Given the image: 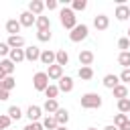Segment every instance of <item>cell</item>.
Wrapping results in <instances>:
<instances>
[{
  "mask_svg": "<svg viewBox=\"0 0 130 130\" xmlns=\"http://www.w3.org/2000/svg\"><path fill=\"white\" fill-rule=\"evenodd\" d=\"M37 39H39L41 43L51 41V30H37Z\"/></svg>",
  "mask_w": 130,
  "mask_h": 130,
  "instance_id": "cell-33",
  "label": "cell"
},
{
  "mask_svg": "<svg viewBox=\"0 0 130 130\" xmlns=\"http://www.w3.org/2000/svg\"><path fill=\"white\" fill-rule=\"evenodd\" d=\"M128 120H130V114H128Z\"/></svg>",
  "mask_w": 130,
  "mask_h": 130,
  "instance_id": "cell-48",
  "label": "cell"
},
{
  "mask_svg": "<svg viewBox=\"0 0 130 130\" xmlns=\"http://www.w3.org/2000/svg\"><path fill=\"white\" fill-rule=\"evenodd\" d=\"M112 93H114V98L124 100V98H128V87H126L124 83H120V85H116V87L112 89Z\"/></svg>",
  "mask_w": 130,
  "mask_h": 130,
  "instance_id": "cell-23",
  "label": "cell"
},
{
  "mask_svg": "<svg viewBox=\"0 0 130 130\" xmlns=\"http://www.w3.org/2000/svg\"><path fill=\"white\" fill-rule=\"evenodd\" d=\"M77 75H79V77H81L83 81H89V79L93 77V69H91V67H79Z\"/></svg>",
  "mask_w": 130,
  "mask_h": 130,
  "instance_id": "cell-28",
  "label": "cell"
},
{
  "mask_svg": "<svg viewBox=\"0 0 130 130\" xmlns=\"http://www.w3.org/2000/svg\"><path fill=\"white\" fill-rule=\"evenodd\" d=\"M118 130H130V120H128V122H126V124H122V126H120V128H118Z\"/></svg>",
  "mask_w": 130,
  "mask_h": 130,
  "instance_id": "cell-41",
  "label": "cell"
},
{
  "mask_svg": "<svg viewBox=\"0 0 130 130\" xmlns=\"http://www.w3.org/2000/svg\"><path fill=\"white\" fill-rule=\"evenodd\" d=\"M24 57H26V61H39L41 59V49L39 47H35V45H30V47H26L24 49Z\"/></svg>",
  "mask_w": 130,
  "mask_h": 130,
  "instance_id": "cell-8",
  "label": "cell"
},
{
  "mask_svg": "<svg viewBox=\"0 0 130 130\" xmlns=\"http://www.w3.org/2000/svg\"><path fill=\"white\" fill-rule=\"evenodd\" d=\"M118 63L124 67V69H130V51H122L118 55Z\"/></svg>",
  "mask_w": 130,
  "mask_h": 130,
  "instance_id": "cell-27",
  "label": "cell"
},
{
  "mask_svg": "<svg viewBox=\"0 0 130 130\" xmlns=\"http://www.w3.org/2000/svg\"><path fill=\"white\" fill-rule=\"evenodd\" d=\"M0 67L4 69V73H6V75H12V73H14V69H16V65H14L10 59H2V61H0Z\"/></svg>",
  "mask_w": 130,
  "mask_h": 130,
  "instance_id": "cell-25",
  "label": "cell"
},
{
  "mask_svg": "<svg viewBox=\"0 0 130 130\" xmlns=\"http://www.w3.org/2000/svg\"><path fill=\"white\" fill-rule=\"evenodd\" d=\"M41 116H43V108H41V106H28V108H26V118H28L30 122H39Z\"/></svg>",
  "mask_w": 130,
  "mask_h": 130,
  "instance_id": "cell-7",
  "label": "cell"
},
{
  "mask_svg": "<svg viewBox=\"0 0 130 130\" xmlns=\"http://www.w3.org/2000/svg\"><path fill=\"white\" fill-rule=\"evenodd\" d=\"M118 77H120V81H124V83H130V69H122V73H120Z\"/></svg>",
  "mask_w": 130,
  "mask_h": 130,
  "instance_id": "cell-38",
  "label": "cell"
},
{
  "mask_svg": "<svg viewBox=\"0 0 130 130\" xmlns=\"http://www.w3.org/2000/svg\"><path fill=\"white\" fill-rule=\"evenodd\" d=\"M59 91H65V93L73 91V79H71L69 75H63V77L59 79Z\"/></svg>",
  "mask_w": 130,
  "mask_h": 130,
  "instance_id": "cell-12",
  "label": "cell"
},
{
  "mask_svg": "<svg viewBox=\"0 0 130 130\" xmlns=\"http://www.w3.org/2000/svg\"><path fill=\"white\" fill-rule=\"evenodd\" d=\"M45 95H47V100H57V95H59V85H49V87L45 89Z\"/></svg>",
  "mask_w": 130,
  "mask_h": 130,
  "instance_id": "cell-29",
  "label": "cell"
},
{
  "mask_svg": "<svg viewBox=\"0 0 130 130\" xmlns=\"http://www.w3.org/2000/svg\"><path fill=\"white\" fill-rule=\"evenodd\" d=\"M55 120L59 122V126H67V122H69V112H67L65 108H59L57 114H55Z\"/></svg>",
  "mask_w": 130,
  "mask_h": 130,
  "instance_id": "cell-20",
  "label": "cell"
},
{
  "mask_svg": "<svg viewBox=\"0 0 130 130\" xmlns=\"http://www.w3.org/2000/svg\"><path fill=\"white\" fill-rule=\"evenodd\" d=\"M18 22H20L22 26H32V24H37V16H35L32 12L24 10V12H20V16H18Z\"/></svg>",
  "mask_w": 130,
  "mask_h": 130,
  "instance_id": "cell-5",
  "label": "cell"
},
{
  "mask_svg": "<svg viewBox=\"0 0 130 130\" xmlns=\"http://www.w3.org/2000/svg\"><path fill=\"white\" fill-rule=\"evenodd\" d=\"M57 6H59L57 0H47V2H45V8H49V10H55Z\"/></svg>",
  "mask_w": 130,
  "mask_h": 130,
  "instance_id": "cell-40",
  "label": "cell"
},
{
  "mask_svg": "<svg viewBox=\"0 0 130 130\" xmlns=\"http://www.w3.org/2000/svg\"><path fill=\"white\" fill-rule=\"evenodd\" d=\"M57 130H67V126H59V128H57Z\"/></svg>",
  "mask_w": 130,
  "mask_h": 130,
  "instance_id": "cell-44",
  "label": "cell"
},
{
  "mask_svg": "<svg viewBox=\"0 0 130 130\" xmlns=\"http://www.w3.org/2000/svg\"><path fill=\"white\" fill-rule=\"evenodd\" d=\"M8 59H10L14 65H16V63H20V61H26V57H24V49H10Z\"/></svg>",
  "mask_w": 130,
  "mask_h": 130,
  "instance_id": "cell-15",
  "label": "cell"
},
{
  "mask_svg": "<svg viewBox=\"0 0 130 130\" xmlns=\"http://www.w3.org/2000/svg\"><path fill=\"white\" fill-rule=\"evenodd\" d=\"M8 116H10V120H20L22 118V110L18 106H10L8 108Z\"/></svg>",
  "mask_w": 130,
  "mask_h": 130,
  "instance_id": "cell-30",
  "label": "cell"
},
{
  "mask_svg": "<svg viewBox=\"0 0 130 130\" xmlns=\"http://www.w3.org/2000/svg\"><path fill=\"white\" fill-rule=\"evenodd\" d=\"M87 130H98V128H87Z\"/></svg>",
  "mask_w": 130,
  "mask_h": 130,
  "instance_id": "cell-47",
  "label": "cell"
},
{
  "mask_svg": "<svg viewBox=\"0 0 130 130\" xmlns=\"http://www.w3.org/2000/svg\"><path fill=\"white\" fill-rule=\"evenodd\" d=\"M37 30H51V20L49 16H37Z\"/></svg>",
  "mask_w": 130,
  "mask_h": 130,
  "instance_id": "cell-21",
  "label": "cell"
},
{
  "mask_svg": "<svg viewBox=\"0 0 130 130\" xmlns=\"http://www.w3.org/2000/svg\"><path fill=\"white\" fill-rule=\"evenodd\" d=\"M43 10H45V2H41V0H30L28 2V12H32L35 16H41Z\"/></svg>",
  "mask_w": 130,
  "mask_h": 130,
  "instance_id": "cell-10",
  "label": "cell"
},
{
  "mask_svg": "<svg viewBox=\"0 0 130 130\" xmlns=\"http://www.w3.org/2000/svg\"><path fill=\"white\" fill-rule=\"evenodd\" d=\"M126 122H128V116H126V114H116V116H114V126L120 128V126L126 124Z\"/></svg>",
  "mask_w": 130,
  "mask_h": 130,
  "instance_id": "cell-34",
  "label": "cell"
},
{
  "mask_svg": "<svg viewBox=\"0 0 130 130\" xmlns=\"http://www.w3.org/2000/svg\"><path fill=\"white\" fill-rule=\"evenodd\" d=\"M104 130H118V126H114V124H108Z\"/></svg>",
  "mask_w": 130,
  "mask_h": 130,
  "instance_id": "cell-43",
  "label": "cell"
},
{
  "mask_svg": "<svg viewBox=\"0 0 130 130\" xmlns=\"http://www.w3.org/2000/svg\"><path fill=\"white\" fill-rule=\"evenodd\" d=\"M2 87H4L6 91H12V89L16 87V79H14L12 75H8V77H6L4 81H2Z\"/></svg>",
  "mask_w": 130,
  "mask_h": 130,
  "instance_id": "cell-31",
  "label": "cell"
},
{
  "mask_svg": "<svg viewBox=\"0 0 130 130\" xmlns=\"http://www.w3.org/2000/svg\"><path fill=\"white\" fill-rule=\"evenodd\" d=\"M55 63L61 65V67H65V65L69 63V55H67L65 49H59V51H57V55H55Z\"/></svg>",
  "mask_w": 130,
  "mask_h": 130,
  "instance_id": "cell-22",
  "label": "cell"
},
{
  "mask_svg": "<svg viewBox=\"0 0 130 130\" xmlns=\"http://www.w3.org/2000/svg\"><path fill=\"white\" fill-rule=\"evenodd\" d=\"M118 49H122V51H128V49H130V41H128V37H122V39L118 41Z\"/></svg>",
  "mask_w": 130,
  "mask_h": 130,
  "instance_id": "cell-37",
  "label": "cell"
},
{
  "mask_svg": "<svg viewBox=\"0 0 130 130\" xmlns=\"http://www.w3.org/2000/svg\"><path fill=\"white\" fill-rule=\"evenodd\" d=\"M93 26H95L98 30H106V28L110 26V18H108L106 14H98V16L93 18Z\"/></svg>",
  "mask_w": 130,
  "mask_h": 130,
  "instance_id": "cell-11",
  "label": "cell"
},
{
  "mask_svg": "<svg viewBox=\"0 0 130 130\" xmlns=\"http://www.w3.org/2000/svg\"><path fill=\"white\" fill-rule=\"evenodd\" d=\"M2 91H4V87H2V81H0V93H2Z\"/></svg>",
  "mask_w": 130,
  "mask_h": 130,
  "instance_id": "cell-45",
  "label": "cell"
},
{
  "mask_svg": "<svg viewBox=\"0 0 130 130\" xmlns=\"http://www.w3.org/2000/svg\"><path fill=\"white\" fill-rule=\"evenodd\" d=\"M43 128H45V130H57V128H59V122L55 120V116H45Z\"/></svg>",
  "mask_w": 130,
  "mask_h": 130,
  "instance_id": "cell-24",
  "label": "cell"
},
{
  "mask_svg": "<svg viewBox=\"0 0 130 130\" xmlns=\"http://www.w3.org/2000/svg\"><path fill=\"white\" fill-rule=\"evenodd\" d=\"M6 55H10V47L6 43H0V57H6Z\"/></svg>",
  "mask_w": 130,
  "mask_h": 130,
  "instance_id": "cell-39",
  "label": "cell"
},
{
  "mask_svg": "<svg viewBox=\"0 0 130 130\" xmlns=\"http://www.w3.org/2000/svg\"><path fill=\"white\" fill-rule=\"evenodd\" d=\"M114 16H116L118 20H128V18H130V8H128L126 4H118V8H116Z\"/></svg>",
  "mask_w": 130,
  "mask_h": 130,
  "instance_id": "cell-13",
  "label": "cell"
},
{
  "mask_svg": "<svg viewBox=\"0 0 130 130\" xmlns=\"http://www.w3.org/2000/svg\"><path fill=\"white\" fill-rule=\"evenodd\" d=\"M6 45H8L10 49H22V47H24V37H20V35H14V37H8V41H6Z\"/></svg>",
  "mask_w": 130,
  "mask_h": 130,
  "instance_id": "cell-14",
  "label": "cell"
},
{
  "mask_svg": "<svg viewBox=\"0 0 130 130\" xmlns=\"http://www.w3.org/2000/svg\"><path fill=\"white\" fill-rule=\"evenodd\" d=\"M22 130H45V128H43V122H28Z\"/></svg>",
  "mask_w": 130,
  "mask_h": 130,
  "instance_id": "cell-36",
  "label": "cell"
},
{
  "mask_svg": "<svg viewBox=\"0 0 130 130\" xmlns=\"http://www.w3.org/2000/svg\"><path fill=\"white\" fill-rule=\"evenodd\" d=\"M57 110H59L57 100H47V102L43 104V112H47V116H55V114H57Z\"/></svg>",
  "mask_w": 130,
  "mask_h": 130,
  "instance_id": "cell-18",
  "label": "cell"
},
{
  "mask_svg": "<svg viewBox=\"0 0 130 130\" xmlns=\"http://www.w3.org/2000/svg\"><path fill=\"white\" fill-rule=\"evenodd\" d=\"M79 104H81L83 110H98V108H102V95L100 93H93V91L83 93L81 100H79Z\"/></svg>",
  "mask_w": 130,
  "mask_h": 130,
  "instance_id": "cell-1",
  "label": "cell"
},
{
  "mask_svg": "<svg viewBox=\"0 0 130 130\" xmlns=\"http://www.w3.org/2000/svg\"><path fill=\"white\" fill-rule=\"evenodd\" d=\"M59 20H61V24H63L65 28H69V30H73V28L77 26V16H75V12H73L71 8H67V6L61 8V12H59Z\"/></svg>",
  "mask_w": 130,
  "mask_h": 130,
  "instance_id": "cell-2",
  "label": "cell"
},
{
  "mask_svg": "<svg viewBox=\"0 0 130 130\" xmlns=\"http://www.w3.org/2000/svg\"><path fill=\"white\" fill-rule=\"evenodd\" d=\"M128 41H130V28H128Z\"/></svg>",
  "mask_w": 130,
  "mask_h": 130,
  "instance_id": "cell-46",
  "label": "cell"
},
{
  "mask_svg": "<svg viewBox=\"0 0 130 130\" xmlns=\"http://www.w3.org/2000/svg\"><path fill=\"white\" fill-rule=\"evenodd\" d=\"M47 75H49V79H57V81H59V79L63 77V67L55 63V65H51V67L47 69Z\"/></svg>",
  "mask_w": 130,
  "mask_h": 130,
  "instance_id": "cell-16",
  "label": "cell"
},
{
  "mask_svg": "<svg viewBox=\"0 0 130 130\" xmlns=\"http://www.w3.org/2000/svg\"><path fill=\"white\" fill-rule=\"evenodd\" d=\"M20 28H22V24H20L16 18H10V20L6 22V32H8V37L18 35V32H20Z\"/></svg>",
  "mask_w": 130,
  "mask_h": 130,
  "instance_id": "cell-9",
  "label": "cell"
},
{
  "mask_svg": "<svg viewBox=\"0 0 130 130\" xmlns=\"http://www.w3.org/2000/svg\"><path fill=\"white\" fill-rule=\"evenodd\" d=\"M79 63H81V67H91V63H93V53H91V51H81V53H79Z\"/></svg>",
  "mask_w": 130,
  "mask_h": 130,
  "instance_id": "cell-19",
  "label": "cell"
},
{
  "mask_svg": "<svg viewBox=\"0 0 130 130\" xmlns=\"http://www.w3.org/2000/svg\"><path fill=\"white\" fill-rule=\"evenodd\" d=\"M118 112L120 114H130V98H124V100H118Z\"/></svg>",
  "mask_w": 130,
  "mask_h": 130,
  "instance_id": "cell-26",
  "label": "cell"
},
{
  "mask_svg": "<svg viewBox=\"0 0 130 130\" xmlns=\"http://www.w3.org/2000/svg\"><path fill=\"white\" fill-rule=\"evenodd\" d=\"M55 55H57V51H49V49H45V51H41V63L43 65H47V67H51V65H55Z\"/></svg>",
  "mask_w": 130,
  "mask_h": 130,
  "instance_id": "cell-6",
  "label": "cell"
},
{
  "mask_svg": "<svg viewBox=\"0 0 130 130\" xmlns=\"http://www.w3.org/2000/svg\"><path fill=\"white\" fill-rule=\"evenodd\" d=\"M85 8H87V0H73V4H71L73 12H79V10H85Z\"/></svg>",
  "mask_w": 130,
  "mask_h": 130,
  "instance_id": "cell-32",
  "label": "cell"
},
{
  "mask_svg": "<svg viewBox=\"0 0 130 130\" xmlns=\"http://www.w3.org/2000/svg\"><path fill=\"white\" fill-rule=\"evenodd\" d=\"M10 122H12V120H10L8 114H0V130H6V128L10 126Z\"/></svg>",
  "mask_w": 130,
  "mask_h": 130,
  "instance_id": "cell-35",
  "label": "cell"
},
{
  "mask_svg": "<svg viewBox=\"0 0 130 130\" xmlns=\"http://www.w3.org/2000/svg\"><path fill=\"white\" fill-rule=\"evenodd\" d=\"M108 89H114L116 85H120V77L118 75H114V73H108V75H104V81H102Z\"/></svg>",
  "mask_w": 130,
  "mask_h": 130,
  "instance_id": "cell-17",
  "label": "cell"
},
{
  "mask_svg": "<svg viewBox=\"0 0 130 130\" xmlns=\"http://www.w3.org/2000/svg\"><path fill=\"white\" fill-rule=\"evenodd\" d=\"M49 85H51V83H49V75H47V71H39V73L32 75V87H35L37 91H45Z\"/></svg>",
  "mask_w": 130,
  "mask_h": 130,
  "instance_id": "cell-3",
  "label": "cell"
},
{
  "mask_svg": "<svg viewBox=\"0 0 130 130\" xmlns=\"http://www.w3.org/2000/svg\"><path fill=\"white\" fill-rule=\"evenodd\" d=\"M6 77H8V75H6V73H4V69H2V67H0V81H4V79H6Z\"/></svg>",
  "mask_w": 130,
  "mask_h": 130,
  "instance_id": "cell-42",
  "label": "cell"
},
{
  "mask_svg": "<svg viewBox=\"0 0 130 130\" xmlns=\"http://www.w3.org/2000/svg\"><path fill=\"white\" fill-rule=\"evenodd\" d=\"M87 35H89V28H87V24H77L71 32H69V39L73 41V43H79V41H83V39H87Z\"/></svg>",
  "mask_w": 130,
  "mask_h": 130,
  "instance_id": "cell-4",
  "label": "cell"
}]
</instances>
